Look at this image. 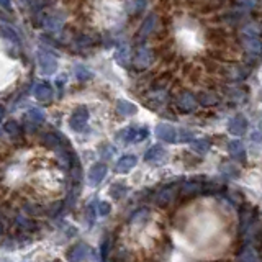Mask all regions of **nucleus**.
<instances>
[{
    "label": "nucleus",
    "instance_id": "8",
    "mask_svg": "<svg viewBox=\"0 0 262 262\" xmlns=\"http://www.w3.org/2000/svg\"><path fill=\"white\" fill-rule=\"evenodd\" d=\"M33 95H35V98L39 102H49L53 98V87L49 85L48 82H38V84L33 87Z\"/></svg>",
    "mask_w": 262,
    "mask_h": 262
},
{
    "label": "nucleus",
    "instance_id": "19",
    "mask_svg": "<svg viewBox=\"0 0 262 262\" xmlns=\"http://www.w3.org/2000/svg\"><path fill=\"white\" fill-rule=\"evenodd\" d=\"M2 36L8 41H12V43H18L20 38L18 35H16V31L10 27V25H2Z\"/></svg>",
    "mask_w": 262,
    "mask_h": 262
},
{
    "label": "nucleus",
    "instance_id": "15",
    "mask_svg": "<svg viewBox=\"0 0 262 262\" xmlns=\"http://www.w3.org/2000/svg\"><path fill=\"white\" fill-rule=\"evenodd\" d=\"M115 59H117V62L121 64V66H128V62H129V59H131V53H129L128 45H121V46L117 49Z\"/></svg>",
    "mask_w": 262,
    "mask_h": 262
},
{
    "label": "nucleus",
    "instance_id": "13",
    "mask_svg": "<svg viewBox=\"0 0 262 262\" xmlns=\"http://www.w3.org/2000/svg\"><path fill=\"white\" fill-rule=\"evenodd\" d=\"M136 166V158L131 154H126V156H121L117 162V170L121 172V174H125V172H129Z\"/></svg>",
    "mask_w": 262,
    "mask_h": 262
},
{
    "label": "nucleus",
    "instance_id": "12",
    "mask_svg": "<svg viewBox=\"0 0 262 262\" xmlns=\"http://www.w3.org/2000/svg\"><path fill=\"white\" fill-rule=\"evenodd\" d=\"M177 103H179V106H180V108H182L184 112H193V110L196 108V98H195L192 94H188V92L180 94Z\"/></svg>",
    "mask_w": 262,
    "mask_h": 262
},
{
    "label": "nucleus",
    "instance_id": "27",
    "mask_svg": "<svg viewBox=\"0 0 262 262\" xmlns=\"http://www.w3.org/2000/svg\"><path fill=\"white\" fill-rule=\"evenodd\" d=\"M98 213H100L102 216L108 215V213H110V203H106V202H102L100 205H98Z\"/></svg>",
    "mask_w": 262,
    "mask_h": 262
},
{
    "label": "nucleus",
    "instance_id": "28",
    "mask_svg": "<svg viewBox=\"0 0 262 262\" xmlns=\"http://www.w3.org/2000/svg\"><path fill=\"white\" fill-rule=\"evenodd\" d=\"M251 138H252V141H256V143H262V131H260V129L254 131Z\"/></svg>",
    "mask_w": 262,
    "mask_h": 262
},
{
    "label": "nucleus",
    "instance_id": "29",
    "mask_svg": "<svg viewBox=\"0 0 262 262\" xmlns=\"http://www.w3.org/2000/svg\"><path fill=\"white\" fill-rule=\"evenodd\" d=\"M0 4H2V7L5 8V10H10V8H12L10 0H0Z\"/></svg>",
    "mask_w": 262,
    "mask_h": 262
},
{
    "label": "nucleus",
    "instance_id": "7",
    "mask_svg": "<svg viewBox=\"0 0 262 262\" xmlns=\"http://www.w3.org/2000/svg\"><path fill=\"white\" fill-rule=\"evenodd\" d=\"M241 43H243V48L246 49V53H249L252 56H260L262 54V39H260V36H243Z\"/></svg>",
    "mask_w": 262,
    "mask_h": 262
},
{
    "label": "nucleus",
    "instance_id": "4",
    "mask_svg": "<svg viewBox=\"0 0 262 262\" xmlns=\"http://www.w3.org/2000/svg\"><path fill=\"white\" fill-rule=\"evenodd\" d=\"M156 135H158L159 139H162V141L166 143H176L179 141V131L170 126V125H166V123H159L158 126H156Z\"/></svg>",
    "mask_w": 262,
    "mask_h": 262
},
{
    "label": "nucleus",
    "instance_id": "24",
    "mask_svg": "<svg viewBox=\"0 0 262 262\" xmlns=\"http://www.w3.org/2000/svg\"><path fill=\"white\" fill-rule=\"evenodd\" d=\"M4 131H5L7 135L16 136V135H20V125H18V123H16L15 120L5 121V123H4Z\"/></svg>",
    "mask_w": 262,
    "mask_h": 262
},
{
    "label": "nucleus",
    "instance_id": "11",
    "mask_svg": "<svg viewBox=\"0 0 262 262\" xmlns=\"http://www.w3.org/2000/svg\"><path fill=\"white\" fill-rule=\"evenodd\" d=\"M89 254V248L87 244L84 243H79L76 246H72V248L68 251V260L69 262H82Z\"/></svg>",
    "mask_w": 262,
    "mask_h": 262
},
{
    "label": "nucleus",
    "instance_id": "23",
    "mask_svg": "<svg viewBox=\"0 0 262 262\" xmlns=\"http://www.w3.org/2000/svg\"><path fill=\"white\" fill-rule=\"evenodd\" d=\"M239 262H260V259H259V256H257V252L254 251L252 248H249V249H246V251L241 254Z\"/></svg>",
    "mask_w": 262,
    "mask_h": 262
},
{
    "label": "nucleus",
    "instance_id": "3",
    "mask_svg": "<svg viewBox=\"0 0 262 262\" xmlns=\"http://www.w3.org/2000/svg\"><path fill=\"white\" fill-rule=\"evenodd\" d=\"M87 121H89V110L85 106H79L72 112L71 118H69V126L74 131H82L87 126Z\"/></svg>",
    "mask_w": 262,
    "mask_h": 262
},
{
    "label": "nucleus",
    "instance_id": "20",
    "mask_svg": "<svg viewBox=\"0 0 262 262\" xmlns=\"http://www.w3.org/2000/svg\"><path fill=\"white\" fill-rule=\"evenodd\" d=\"M27 118L31 121V123H36V125H39V123L45 121V112L39 110V108H31L28 113H27Z\"/></svg>",
    "mask_w": 262,
    "mask_h": 262
},
{
    "label": "nucleus",
    "instance_id": "22",
    "mask_svg": "<svg viewBox=\"0 0 262 262\" xmlns=\"http://www.w3.org/2000/svg\"><path fill=\"white\" fill-rule=\"evenodd\" d=\"M207 36H208V41H221L226 38V31L223 28H210L207 31Z\"/></svg>",
    "mask_w": 262,
    "mask_h": 262
},
{
    "label": "nucleus",
    "instance_id": "6",
    "mask_svg": "<svg viewBox=\"0 0 262 262\" xmlns=\"http://www.w3.org/2000/svg\"><path fill=\"white\" fill-rule=\"evenodd\" d=\"M154 56L151 53L149 48H144V46H139L136 49V54H135V66L139 69H144V68H149L152 64Z\"/></svg>",
    "mask_w": 262,
    "mask_h": 262
},
{
    "label": "nucleus",
    "instance_id": "10",
    "mask_svg": "<svg viewBox=\"0 0 262 262\" xmlns=\"http://www.w3.org/2000/svg\"><path fill=\"white\" fill-rule=\"evenodd\" d=\"M105 176H106V166L103 162L94 164V166L90 167V170H89V180H90V184H92V185L100 184L102 180L105 179Z\"/></svg>",
    "mask_w": 262,
    "mask_h": 262
},
{
    "label": "nucleus",
    "instance_id": "1",
    "mask_svg": "<svg viewBox=\"0 0 262 262\" xmlns=\"http://www.w3.org/2000/svg\"><path fill=\"white\" fill-rule=\"evenodd\" d=\"M38 66H39V69L45 76H51V74H54L57 69V59H56V56H53L49 51L39 49L38 51Z\"/></svg>",
    "mask_w": 262,
    "mask_h": 262
},
{
    "label": "nucleus",
    "instance_id": "26",
    "mask_svg": "<svg viewBox=\"0 0 262 262\" xmlns=\"http://www.w3.org/2000/svg\"><path fill=\"white\" fill-rule=\"evenodd\" d=\"M76 76L79 80H89L90 77H92V74H90V71H87L84 66H77L76 68Z\"/></svg>",
    "mask_w": 262,
    "mask_h": 262
},
{
    "label": "nucleus",
    "instance_id": "18",
    "mask_svg": "<svg viewBox=\"0 0 262 262\" xmlns=\"http://www.w3.org/2000/svg\"><path fill=\"white\" fill-rule=\"evenodd\" d=\"M164 156V149L161 146H152V147H149V149L146 151V154H144V161H147V162H152V161H159L161 158Z\"/></svg>",
    "mask_w": 262,
    "mask_h": 262
},
{
    "label": "nucleus",
    "instance_id": "16",
    "mask_svg": "<svg viewBox=\"0 0 262 262\" xmlns=\"http://www.w3.org/2000/svg\"><path fill=\"white\" fill-rule=\"evenodd\" d=\"M228 146H229V154H231L234 159L244 161V147L239 141H236L234 139V141H231Z\"/></svg>",
    "mask_w": 262,
    "mask_h": 262
},
{
    "label": "nucleus",
    "instance_id": "25",
    "mask_svg": "<svg viewBox=\"0 0 262 262\" xmlns=\"http://www.w3.org/2000/svg\"><path fill=\"white\" fill-rule=\"evenodd\" d=\"M199 102L205 106H208V105H215L216 103V97L215 95H211V94H207V92H202L199 95Z\"/></svg>",
    "mask_w": 262,
    "mask_h": 262
},
{
    "label": "nucleus",
    "instance_id": "9",
    "mask_svg": "<svg viewBox=\"0 0 262 262\" xmlns=\"http://www.w3.org/2000/svg\"><path fill=\"white\" fill-rule=\"evenodd\" d=\"M228 129L231 135L241 136L246 133V129H248V121H246V118L243 117V115H236V117H233L231 120H229Z\"/></svg>",
    "mask_w": 262,
    "mask_h": 262
},
{
    "label": "nucleus",
    "instance_id": "14",
    "mask_svg": "<svg viewBox=\"0 0 262 262\" xmlns=\"http://www.w3.org/2000/svg\"><path fill=\"white\" fill-rule=\"evenodd\" d=\"M241 35L243 36H260L262 35V23H248L244 25V27L241 28Z\"/></svg>",
    "mask_w": 262,
    "mask_h": 262
},
{
    "label": "nucleus",
    "instance_id": "5",
    "mask_svg": "<svg viewBox=\"0 0 262 262\" xmlns=\"http://www.w3.org/2000/svg\"><path fill=\"white\" fill-rule=\"evenodd\" d=\"M156 27H158V16H156V13H149L144 18V21L141 23V27H139L136 39L141 41V39L147 38L156 30Z\"/></svg>",
    "mask_w": 262,
    "mask_h": 262
},
{
    "label": "nucleus",
    "instance_id": "17",
    "mask_svg": "<svg viewBox=\"0 0 262 262\" xmlns=\"http://www.w3.org/2000/svg\"><path fill=\"white\" fill-rule=\"evenodd\" d=\"M117 108L121 115H125V117H129V115H135L136 113V105L131 103V102H126V100H118L117 103Z\"/></svg>",
    "mask_w": 262,
    "mask_h": 262
},
{
    "label": "nucleus",
    "instance_id": "21",
    "mask_svg": "<svg viewBox=\"0 0 262 262\" xmlns=\"http://www.w3.org/2000/svg\"><path fill=\"white\" fill-rule=\"evenodd\" d=\"M192 149L196 152V154H207L208 149H210V143L207 141V139H196V141L192 143Z\"/></svg>",
    "mask_w": 262,
    "mask_h": 262
},
{
    "label": "nucleus",
    "instance_id": "30",
    "mask_svg": "<svg viewBox=\"0 0 262 262\" xmlns=\"http://www.w3.org/2000/svg\"><path fill=\"white\" fill-rule=\"evenodd\" d=\"M54 262H57V260H54Z\"/></svg>",
    "mask_w": 262,
    "mask_h": 262
},
{
    "label": "nucleus",
    "instance_id": "2",
    "mask_svg": "<svg viewBox=\"0 0 262 262\" xmlns=\"http://www.w3.org/2000/svg\"><path fill=\"white\" fill-rule=\"evenodd\" d=\"M64 21H66V15L62 12H51L43 18V27L49 33H57L62 30Z\"/></svg>",
    "mask_w": 262,
    "mask_h": 262
}]
</instances>
